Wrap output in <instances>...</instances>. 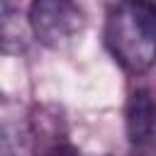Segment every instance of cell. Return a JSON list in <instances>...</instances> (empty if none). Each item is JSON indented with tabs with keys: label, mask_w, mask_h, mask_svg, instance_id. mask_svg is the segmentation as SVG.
I'll return each mask as SVG.
<instances>
[{
	"label": "cell",
	"mask_w": 156,
	"mask_h": 156,
	"mask_svg": "<svg viewBox=\"0 0 156 156\" xmlns=\"http://www.w3.org/2000/svg\"><path fill=\"white\" fill-rule=\"evenodd\" d=\"M102 39L127 73H144L156 63V5L117 2L107 10Z\"/></svg>",
	"instance_id": "6da1fadb"
},
{
	"label": "cell",
	"mask_w": 156,
	"mask_h": 156,
	"mask_svg": "<svg viewBox=\"0 0 156 156\" xmlns=\"http://www.w3.org/2000/svg\"><path fill=\"white\" fill-rule=\"evenodd\" d=\"M29 32L49 49H66L85 27V15L68 0H39L29 7Z\"/></svg>",
	"instance_id": "7a4b0ae2"
},
{
	"label": "cell",
	"mask_w": 156,
	"mask_h": 156,
	"mask_svg": "<svg viewBox=\"0 0 156 156\" xmlns=\"http://www.w3.org/2000/svg\"><path fill=\"white\" fill-rule=\"evenodd\" d=\"M127 139L134 151L151 154L156 151V93L149 88L132 90L124 110Z\"/></svg>",
	"instance_id": "3957f363"
},
{
	"label": "cell",
	"mask_w": 156,
	"mask_h": 156,
	"mask_svg": "<svg viewBox=\"0 0 156 156\" xmlns=\"http://www.w3.org/2000/svg\"><path fill=\"white\" fill-rule=\"evenodd\" d=\"M0 156H34L37 132L32 124V115L24 105L15 100H2L0 107Z\"/></svg>",
	"instance_id": "277c9868"
},
{
	"label": "cell",
	"mask_w": 156,
	"mask_h": 156,
	"mask_svg": "<svg viewBox=\"0 0 156 156\" xmlns=\"http://www.w3.org/2000/svg\"><path fill=\"white\" fill-rule=\"evenodd\" d=\"M15 7L12 5H2V49L7 51V54H12V51H20V49H24V32L20 29V24L15 27Z\"/></svg>",
	"instance_id": "5b68a950"
},
{
	"label": "cell",
	"mask_w": 156,
	"mask_h": 156,
	"mask_svg": "<svg viewBox=\"0 0 156 156\" xmlns=\"http://www.w3.org/2000/svg\"><path fill=\"white\" fill-rule=\"evenodd\" d=\"M44 156H78V154H76V149L68 146V144H54Z\"/></svg>",
	"instance_id": "8992f818"
}]
</instances>
